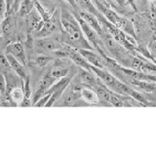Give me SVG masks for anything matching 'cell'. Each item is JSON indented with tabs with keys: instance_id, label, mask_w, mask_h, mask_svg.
I'll return each mask as SVG.
<instances>
[{
	"instance_id": "6da1fadb",
	"label": "cell",
	"mask_w": 156,
	"mask_h": 156,
	"mask_svg": "<svg viewBox=\"0 0 156 156\" xmlns=\"http://www.w3.org/2000/svg\"><path fill=\"white\" fill-rule=\"evenodd\" d=\"M61 21L62 30L60 32L61 41L74 49H90L94 50L87 40L77 19L66 8L61 10Z\"/></svg>"
},
{
	"instance_id": "7a4b0ae2",
	"label": "cell",
	"mask_w": 156,
	"mask_h": 156,
	"mask_svg": "<svg viewBox=\"0 0 156 156\" xmlns=\"http://www.w3.org/2000/svg\"><path fill=\"white\" fill-rule=\"evenodd\" d=\"M75 18L77 19L78 23H79L80 27H81V29L83 33H84L85 37L87 38V40L89 41V43L91 44V46L93 47V49L98 52L100 54V55H101L102 57H106L108 56L106 53V47L105 45L104 41H102V39L101 37V35L99 33H98L94 28L91 27L89 24H88L84 20H83L80 16L79 14H78L77 12L75 13Z\"/></svg>"
},
{
	"instance_id": "3957f363",
	"label": "cell",
	"mask_w": 156,
	"mask_h": 156,
	"mask_svg": "<svg viewBox=\"0 0 156 156\" xmlns=\"http://www.w3.org/2000/svg\"><path fill=\"white\" fill-rule=\"evenodd\" d=\"M62 30V21H61V11L58 9H55L52 14L51 18L48 21L44 22L43 27L39 31L35 33L36 37L42 38L50 36L54 33H58Z\"/></svg>"
},
{
	"instance_id": "277c9868",
	"label": "cell",
	"mask_w": 156,
	"mask_h": 156,
	"mask_svg": "<svg viewBox=\"0 0 156 156\" xmlns=\"http://www.w3.org/2000/svg\"><path fill=\"white\" fill-rule=\"evenodd\" d=\"M36 46L38 48H41L44 51L54 53L55 51L63 48L66 46V44H63L61 41L60 32H58L56 36L50 35V36H46V37H42V38L37 39Z\"/></svg>"
},
{
	"instance_id": "5b68a950",
	"label": "cell",
	"mask_w": 156,
	"mask_h": 156,
	"mask_svg": "<svg viewBox=\"0 0 156 156\" xmlns=\"http://www.w3.org/2000/svg\"><path fill=\"white\" fill-rule=\"evenodd\" d=\"M81 98V89L77 87H72L70 84L62 93L58 102H62V106H72L79 101Z\"/></svg>"
},
{
	"instance_id": "8992f818",
	"label": "cell",
	"mask_w": 156,
	"mask_h": 156,
	"mask_svg": "<svg viewBox=\"0 0 156 156\" xmlns=\"http://www.w3.org/2000/svg\"><path fill=\"white\" fill-rule=\"evenodd\" d=\"M24 21H26L27 30L28 35H32V33H36L41 29V27L44 24V21L42 20L40 14L37 11H32L24 17Z\"/></svg>"
},
{
	"instance_id": "52a82bcc",
	"label": "cell",
	"mask_w": 156,
	"mask_h": 156,
	"mask_svg": "<svg viewBox=\"0 0 156 156\" xmlns=\"http://www.w3.org/2000/svg\"><path fill=\"white\" fill-rule=\"evenodd\" d=\"M17 12H15L14 10H10L6 12L5 17L1 22V33L2 35L10 38V36L15 32L17 24Z\"/></svg>"
},
{
	"instance_id": "ba28073f",
	"label": "cell",
	"mask_w": 156,
	"mask_h": 156,
	"mask_svg": "<svg viewBox=\"0 0 156 156\" xmlns=\"http://www.w3.org/2000/svg\"><path fill=\"white\" fill-rule=\"evenodd\" d=\"M78 52H79L92 66L100 67V68H107L105 58L101 55H100L98 52H94V50H90V49H78Z\"/></svg>"
},
{
	"instance_id": "9c48e42d",
	"label": "cell",
	"mask_w": 156,
	"mask_h": 156,
	"mask_svg": "<svg viewBox=\"0 0 156 156\" xmlns=\"http://www.w3.org/2000/svg\"><path fill=\"white\" fill-rule=\"evenodd\" d=\"M57 81V79L55 77H53L50 73H48L45 76H44L42 79L39 82V85H38V88L36 92L34 93L33 95V99H32V106L33 105L35 104V102L40 99L41 97H43L44 95L46 94V92L50 89L51 86L54 84Z\"/></svg>"
},
{
	"instance_id": "30bf717a",
	"label": "cell",
	"mask_w": 156,
	"mask_h": 156,
	"mask_svg": "<svg viewBox=\"0 0 156 156\" xmlns=\"http://www.w3.org/2000/svg\"><path fill=\"white\" fill-rule=\"evenodd\" d=\"M5 54H11L12 56L21 62L23 66H27V58L26 55V51H24V48L23 46V44L17 41V42H10L9 45L6 47V50H5Z\"/></svg>"
},
{
	"instance_id": "8fae6325",
	"label": "cell",
	"mask_w": 156,
	"mask_h": 156,
	"mask_svg": "<svg viewBox=\"0 0 156 156\" xmlns=\"http://www.w3.org/2000/svg\"><path fill=\"white\" fill-rule=\"evenodd\" d=\"M94 74L95 73L91 70H87V69L80 68V71H79V73H78V76H79V79L82 82L83 86L89 87V88H91V89L94 90L101 82L100 78L97 75L95 76Z\"/></svg>"
},
{
	"instance_id": "7c38bea8",
	"label": "cell",
	"mask_w": 156,
	"mask_h": 156,
	"mask_svg": "<svg viewBox=\"0 0 156 156\" xmlns=\"http://www.w3.org/2000/svg\"><path fill=\"white\" fill-rule=\"evenodd\" d=\"M68 58L75 63L76 66H78L80 68H83V69H87V70H91V63L88 62L86 58L83 57L81 54L78 52L77 49H74L69 46L68 48ZM92 71V70H91Z\"/></svg>"
},
{
	"instance_id": "4fadbf2b",
	"label": "cell",
	"mask_w": 156,
	"mask_h": 156,
	"mask_svg": "<svg viewBox=\"0 0 156 156\" xmlns=\"http://www.w3.org/2000/svg\"><path fill=\"white\" fill-rule=\"evenodd\" d=\"M6 55V58L8 60V62L10 65V67L16 72V74L21 78L23 81H24L27 78V70H26V66H23V63L20 62L19 60H17L14 56H12L11 54H5Z\"/></svg>"
},
{
	"instance_id": "5bb4252c",
	"label": "cell",
	"mask_w": 156,
	"mask_h": 156,
	"mask_svg": "<svg viewBox=\"0 0 156 156\" xmlns=\"http://www.w3.org/2000/svg\"><path fill=\"white\" fill-rule=\"evenodd\" d=\"M78 14H79V16L84 20V21L89 24V26L91 27H93L95 29V30L100 34V35L101 36L102 34H104V29H102L101 27V22L100 20L98 19L95 15H93L89 12H86V11H83V10H80L79 12H78Z\"/></svg>"
},
{
	"instance_id": "9a60e30c",
	"label": "cell",
	"mask_w": 156,
	"mask_h": 156,
	"mask_svg": "<svg viewBox=\"0 0 156 156\" xmlns=\"http://www.w3.org/2000/svg\"><path fill=\"white\" fill-rule=\"evenodd\" d=\"M122 73V72H121ZM123 78L125 80V82H127L128 84H131L133 86L138 87L139 89L143 90L144 92H147V93H152L156 90V83L152 82V81H146V80H136V79H132V78H129L125 76L123 73Z\"/></svg>"
},
{
	"instance_id": "2e32d148",
	"label": "cell",
	"mask_w": 156,
	"mask_h": 156,
	"mask_svg": "<svg viewBox=\"0 0 156 156\" xmlns=\"http://www.w3.org/2000/svg\"><path fill=\"white\" fill-rule=\"evenodd\" d=\"M115 27L121 29L122 31H124L126 34H129V35L133 36L134 38L136 39L134 24L128 18L123 17V16H119L118 20H117V22H116Z\"/></svg>"
},
{
	"instance_id": "e0dca14e",
	"label": "cell",
	"mask_w": 156,
	"mask_h": 156,
	"mask_svg": "<svg viewBox=\"0 0 156 156\" xmlns=\"http://www.w3.org/2000/svg\"><path fill=\"white\" fill-rule=\"evenodd\" d=\"M81 98L89 104H97L100 101L97 93L89 87H83L81 89Z\"/></svg>"
},
{
	"instance_id": "ac0fdd59",
	"label": "cell",
	"mask_w": 156,
	"mask_h": 156,
	"mask_svg": "<svg viewBox=\"0 0 156 156\" xmlns=\"http://www.w3.org/2000/svg\"><path fill=\"white\" fill-rule=\"evenodd\" d=\"M34 2H35V0H23L17 12L18 16L26 17L27 15H28L34 8Z\"/></svg>"
},
{
	"instance_id": "d6986e66",
	"label": "cell",
	"mask_w": 156,
	"mask_h": 156,
	"mask_svg": "<svg viewBox=\"0 0 156 156\" xmlns=\"http://www.w3.org/2000/svg\"><path fill=\"white\" fill-rule=\"evenodd\" d=\"M23 96H24V94H23V88L14 87L13 89L9 92V94L7 95V99L12 101L16 105H18V104H21V101L23 99Z\"/></svg>"
},
{
	"instance_id": "ffe728a7",
	"label": "cell",
	"mask_w": 156,
	"mask_h": 156,
	"mask_svg": "<svg viewBox=\"0 0 156 156\" xmlns=\"http://www.w3.org/2000/svg\"><path fill=\"white\" fill-rule=\"evenodd\" d=\"M68 72H69V68L68 67L55 66L52 68L51 71L49 73H50L53 77H55L56 79H58V78H62V77L68 75Z\"/></svg>"
},
{
	"instance_id": "44dd1931",
	"label": "cell",
	"mask_w": 156,
	"mask_h": 156,
	"mask_svg": "<svg viewBox=\"0 0 156 156\" xmlns=\"http://www.w3.org/2000/svg\"><path fill=\"white\" fill-rule=\"evenodd\" d=\"M34 8L36 9V11L40 14V16H41V18H42V20L44 22H46V21H48L49 19L51 18V16H52V14H53V12L52 13H50L48 11L47 9H45L44 8L42 5H41V3L38 1V0H35V2H34Z\"/></svg>"
},
{
	"instance_id": "7402d4cb",
	"label": "cell",
	"mask_w": 156,
	"mask_h": 156,
	"mask_svg": "<svg viewBox=\"0 0 156 156\" xmlns=\"http://www.w3.org/2000/svg\"><path fill=\"white\" fill-rule=\"evenodd\" d=\"M53 61V58L52 57H49V56H38L35 58L34 60V63L39 66V67H44L46 66L49 62H51Z\"/></svg>"
},
{
	"instance_id": "603a6c76",
	"label": "cell",
	"mask_w": 156,
	"mask_h": 156,
	"mask_svg": "<svg viewBox=\"0 0 156 156\" xmlns=\"http://www.w3.org/2000/svg\"><path fill=\"white\" fill-rule=\"evenodd\" d=\"M23 94L24 98H29L30 99L31 97V87H30V79H29V76L23 82Z\"/></svg>"
},
{
	"instance_id": "cb8c5ba5",
	"label": "cell",
	"mask_w": 156,
	"mask_h": 156,
	"mask_svg": "<svg viewBox=\"0 0 156 156\" xmlns=\"http://www.w3.org/2000/svg\"><path fill=\"white\" fill-rule=\"evenodd\" d=\"M7 93V79L4 76V74L0 73V94L2 98H6Z\"/></svg>"
},
{
	"instance_id": "d4e9b609",
	"label": "cell",
	"mask_w": 156,
	"mask_h": 156,
	"mask_svg": "<svg viewBox=\"0 0 156 156\" xmlns=\"http://www.w3.org/2000/svg\"><path fill=\"white\" fill-rule=\"evenodd\" d=\"M50 97H51V94H45L33 105V106L34 107H44L48 102L49 99H50Z\"/></svg>"
},
{
	"instance_id": "484cf974",
	"label": "cell",
	"mask_w": 156,
	"mask_h": 156,
	"mask_svg": "<svg viewBox=\"0 0 156 156\" xmlns=\"http://www.w3.org/2000/svg\"><path fill=\"white\" fill-rule=\"evenodd\" d=\"M10 42H12L10 40V38L4 36V35L0 36V54H2L3 51L6 50V47L9 45Z\"/></svg>"
},
{
	"instance_id": "4316f807",
	"label": "cell",
	"mask_w": 156,
	"mask_h": 156,
	"mask_svg": "<svg viewBox=\"0 0 156 156\" xmlns=\"http://www.w3.org/2000/svg\"><path fill=\"white\" fill-rule=\"evenodd\" d=\"M147 48H148V51L150 53L151 58H152V60L154 61L156 58V39H153V40L149 43Z\"/></svg>"
},
{
	"instance_id": "83f0119b",
	"label": "cell",
	"mask_w": 156,
	"mask_h": 156,
	"mask_svg": "<svg viewBox=\"0 0 156 156\" xmlns=\"http://www.w3.org/2000/svg\"><path fill=\"white\" fill-rule=\"evenodd\" d=\"M101 1L105 5H106L107 7L112 8V9H117L119 7L118 4L115 2V0H101Z\"/></svg>"
},
{
	"instance_id": "f1b7e54d",
	"label": "cell",
	"mask_w": 156,
	"mask_h": 156,
	"mask_svg": "<svg viewBox=\"0 0 156 156\" xmlns=\"http://www.w3.org/2000/svg\"><path fill=\"white\" fill-rule=\"evenodd\" d=\"M20 106H22V107H29V106H32V101H31V99L23 97V101H21V104H20Z\"/></svg>"
},
{
	"instance_id": "f546056e",
	"label": "cell",
	"mask_w": 156,
	"mask_h": 156,
	"mask_svg": "<svg viewBox=\"0 0 156 156\" xmlns=\"http://www.w3.org/2000/svg\"><path fill=\"white\" fill-rule=\"evenodd\" d=\"M22 1H23V0H14L11 9L14 10L15 12H18L19 7H20V5H21V2H22Z\"/></svg>"
},
{
	"instance_id": "4dcf8cb0",
	"label": "cell",
	"mask_w": 156,
	"mask_h": 156,
	"mask_svg": "<svg viewBox=\"0 0 156 156\" xmlns=\"http://www.w3.org/2000/svg\"><path fill=\"white\" fill-rule=\"evenodd\" d=\"M115 2L118 4L119 7H124L126 4H128L127 0H115Z\"/></svg>"
},
{
	"instance_id": "1f68e13d",
	"label": "cell",
	"mask_w": 156,
	"mask_h": 156,
	"mask_svg": "<svg viewBox=\"0 0 156 156\" xmlns=\"http://www.w3.org/2000/svg\"><path fill=\"white\" fill-rule=\"evenodd\" d=\"M51 1L56 2V3H62V0H51Z\"/></svg>"
},
{
	"instance_id": "d6a6232c",
	"label": "cell",
	"mask_w": 156,
	"mask_h": 156,
	"mask_svg": "<svg viewBox=\"0 0 156 156\" xmlns=\"http://www.w3.org/2000/svg\"><path fill=\"white\" fill-rule=\"evenodd\" d=\"M2 20H3V18H2L1 16H0V23H1V22H2Z\"/></svg>"
},
{
	"instance_id": "836d02e7",
	"label": "cell",
	"mask_w": 156,
	"mask_h": 156,
	"mask_svg": "<svg viewBox=\"0 0 156 156\" xmlns=\"http://www.w3.org/2000/svg\"><path fill=\"white\" fill-rule=\"evenodd\" d=\"M153 62H154V63H156V58H155V60L153 61Z\"/></svg>"
}]
</instances>
